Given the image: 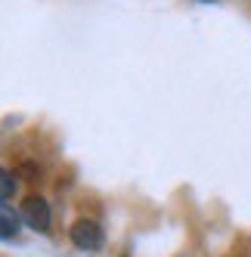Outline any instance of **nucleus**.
<instances>
[{"instance_id": "20e7f679", "label": "nucleus", "mask_w": 251, "mask_h": 257, "mask_svg": "<svg viewBox=\"0 0 251 257\" xmlns=\"http://www.w3.org/2000/svg\"><path fill=\"white\" fill-rule=\"evenodd\" d=\"M13 192H16V177H13L10 171L0 168V201H7Z\"/></svg>"}, {"instance_id": "7ed1b4c3", "label": "nucleus", "mask_w": 251, "mask_h": 257, "mask_svg": "<svg viewBox=\"0 0 251 257\" xmlns=\"http://www.w3.org/2000/svg\"><path fill=\"white\" fill-rule=\"evenodd\" d=\"M19 232V220L13 214H0V238H13Z\"/></svg>"}, {"instance_id": "f03ea898", "label": "nucleus", "mask_w": 251, "mask_h": 257, "mask_svg": "<svg viewBox=\"0 0 251 257\" xmlns=\"http://www.w3.org/2000/svg\"><path fill=\"white\" fill-rule=\"evenodd\" d=\"M71 242L81 251H99L102 248V229L93 220H78V223L71 226Z\"/></svg>"}, {"instance_id": "f257e3e1", "label": "nucleus", "mask_w": 251, "mask_h": 257, "mask_svg": "<svg viewBox=\"0 0 251 257\" xmlns=\"http://www.w3.org/2000/svg\"><path fill=\"white\" fill-rule=\"evenodd\" d=\"M19 217L25 220L31 229L47 232V229H50V205H47V198H41V195L25 198V201H22V208H19Z\"/></svg>"}]
</instances>
